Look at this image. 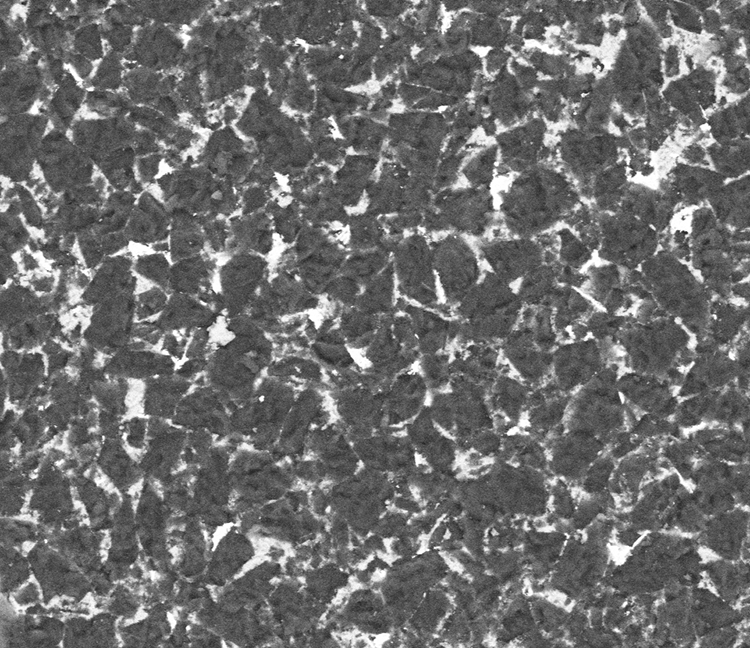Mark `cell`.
Returning a JSON list of instances; mask_svg holds the SVG:
<instances>
[{"mask_svg":"<svg viewBox=\"0 0 750 648\" xmlns=\"http://www.w3.org/2000/svg\"><path fill=\"white\" fill-rule=\"evenodd\" d=\"M524 304L510 284L491 271L454 307L460 322L456 339L461 346L470 343H500L516 328Z\"/></svg>","mask_w":750,"mask_h":648,"instance_id":"6da1fadb","label":"cell"},{"mask_svg":"<svg viewBox=\"0 0 750 648\" xmlns=\"http://www.w3.org/2000/svg\"><path fill=\"white\" fill-rule=\"evenodd\" d=\"M646 289L663 312L679 319L690 331H707L710 299L706 288L674 255L664 251L641 264Z\"/></svg>","mask_w":750,"mask_h":648,"instance_id":"7a4b0ae2","label":"cell"},{"mask_svg":"<svg viewBox=\"0 0 750 648\" xmlns=\"http://www.w3.org/2000/svg\"><path fill=\"white\" fill-rule=\"evenodd\" d=\"M571 198L566 181L551 171H533L511 186L501 209L507 228L517 237L531 238L549 228Z\"/></svg>","mask_w":750,"mask_h":648,"instance_id":"3957f363","label":"cell"},{"mask_svg":"<svg viewBox=\"0 0 750 648\" xmlns=\"http://www.w3.org/2000/svg\"><path fill=\"white\" fill-rule=\"evenodd\" d=\"M617 337L633 372L657 378L674 369L690 339L683 326L668 316L623 326Z\"/></svg>","mask_w":750,"mask_h":648,"instance_id":"277c9868","label":"cell"},{"mask_svg":"<svg viewBox=\"0 0 750 648\" xmlns=\"http://www.w3.org/2000/svg\"><path fill=\"white\" fill-rule=\"evenodd\" d=\"M488 393L479 385L451 377L448 390L433 393L429 412L439 428L459 439H472L476 434L493 428Z\"/></svg>","mask_w":750,"mask_h":648,"instance_id":"5b68a950","label":"cell"},{"mask_svg":"<svg viewBox=\"0 0 750 648\" xmlns=\"http://www.w3.org/2000/svg\"><path fill=\"white\" fill-rule=\"evenodd\" d=\"M391 262L399 293L409 302L436 310L440 304L431 243L419 233L409 235L395 243Z\"/></svg>","mask_w":750,"mask_h":648,"instance_id":"8992f818","label":"cell"},{"mask_svg":"<svg viewBox=\"0 0 750 648\" xmlns=\"http://www.w3.org/2000/svg\"><path fill=\"white\" fill-rule=\"evenodd\" d=\"M431 250L446 305L454 308L482 277L478 256L467 240L455 233L432 242Z\"/></svg>","mask_w":750,"mask_h":648,"instance_id":"52a82bcc","label":"cell"},{"mask_svg":"<svg viewBox=\"0 0 750 648\" xmlns=\"http://www.w3.org/2000/svg\"><path fill=\"white\" fill-rule=\"evenodd\" d=\"M436 216L441 230L459 235L480 237L493 219V200L487 187L445 190L435 199Z\"/></svg>","mask_w":750,"mask_h":648,"instance_id":"ba28073f","label":"cell"},{"mask_svg":"<svg viewBox=\"0 0 750 648\" xmlns=\"http://www.w3.org/2000/svg\"><path fill=\"white\" fill-rule=\"evenodd\" d=\"M657 245L656 233L648 227L606 224L597 250L609 263L633 270L655 254Z\"/></svg>","mask_w":750,"mask_h":648,"instance_id":"9c48e42d","label":"cell"},{"mask_svg":"<svg viewBox=\"0 0 750 648\" xmlns=\"http://www.w3.org/2000/svg\"><path fill=\"white\" fill-rule=\"evenodd\" d=\"M479 252L491 272L508 284L522 279L544 263L541 244L531 238L517 237L486 242L479 246Z\"/></svg>","mask_w":750,"mask_h":648,"instance_id":"30bf717a","label":"cell"},{"mask_svg":"<svg viewBox=\"0 0 750 648\" xmlns=\"http://www.w3.org/2000/svg\"><path fill=\"white\" fill-rule=\"evenodd\" d=\"M603 368L600 347L594 339L557 346L552 352V382L570 394L589 382Z\"/></svg>","mask_w":750,"mask_h":648,"instance_id":"8fae6325","label":"cell"},{"mask_svg":"<svg viewBox=\"0 0 750 648\" xmlns=\"http://www.w3.org/2000/svg\"><path fill=\"white\" fill-rule=\"evenodd\" d=\"M499 348L509 366L528 386H540L551 375L552 352L541 350L524 326L517 324Z\"/></svg>","mask_w":750,"mask_h":648,"instance_id":"7c38bea8","label":"cell"},{"mask_svg":"<svg viewBox=\"0 0 750 648\" xmlns=\"http://www.w3.org/2000/svg\"><path fill=\"white\" fill-rule=\"evenodd\" d=\"M401 311L411 319L420 355L445 351L458 337L460 322L456 317L448 318L436 310L405 300Z\"/></svg>","mask_w":750,"mask_h":648,"instance_id":"4fadbf2b","label":"cell"},{"mask_svg":"<svg viewBox=\"0 0 750 648\" xmlns=\"http://www.w3.org/2000/svg\"><path fill=\"white\" fill-rule=\"evenodd\" d=\"M383 393L384 417L393 424L413 420L426 406L429 389L420 374H399Z\"/></svg>","mask_w":750,"mask_h":648,"instance_id":"5bb4252c","label":"cell"},{"mask_svg":"<svg viewBox=\"0 0 750 648\" xmlns=\"http://www.w3.org/2000/svg\"><path fill=\"white\" fill-rule=\"evenodd\" d=\"M451 377H459L490 391L500 369V348L494 344L470 343L454 354Z\"/></svg>","mask_w":750,"mask_h":648,"instance_id":"9a60e30c","label":"cell"},{"mask_svg":"<svg viewBox=\"0 0 750 648\" xmlns=\"http://www.w3.org/2000/svg\"><path fill=\"white\" fill-rule=\"evenodd\" d=\"M410 442L435 470L448 471L455 460V445L434 422L428 405L408 426Z\"/></svg>","mask_w":750,"mask_h":648,"instance_id":"2e32d148","label":"cell"},{"mask_svg":"<svg viewBox=\"0 0 750 648\" xmlns=\"http://www.w3.org/2000/svg\"><path fill=\"white\" fill-rule=\"evenodd\" d=\"M737 373L736 362L723 352H702L686 374L679 395L691 397L724 388L736 378Z\"/></svg>","mask_w":750,"mask_h":648,"instance_id":"e0dca14e","label":"cell"},{"mask_svg":"<svg viewBox=\"0 0 750 648\" xmlns=\"http://www.w3.org/2000/svg\"><path fill=\"white\" fill-rule=\"evenodd\" d=\"M617 387L630 404L642 410L665 412L678 404L670 388L651 375L628 373L617 379Z\"/></svg>","mask_w":750,"mask_h":648,"instance_id":"ac0fdd59","label":"cell"},{"mask_svg":"<svg viewBox=\"0 0 750 648\" xmlns=\"http://www.w3.org/2000/svg\"><path fill=\"white\" fill-rule=\"evenodd\" d=\"M264 262L259 256L242 254L222 268V285L230 304L243 305L249 300L264 276Z\"/></svg>","mask_w":750,"mask_h":648,"instance_id":"d6986e66","label":"cell"},{"mask_svg":"<svg viewBox=\"0 0 750 648\" xmlns=\"http://www.w3.org/2000/svg\"><path fill=\"white\" fill-rule=\"evenodd\" d=\"M530 392L522 380L501 371L487 397L493 419L517 421L525 411Z\"/></svg>","mask_w":750,"mask_h":648,"instance_id":"ffe728a7","label":"cell"},{"mask_svg":"<svg viewBox=\"0 0 750 648\" xmlns=\"http://www.w3.org/2000/svg\"><path fill=\"white\" fill-rule=\"evenodd\" d=\"M586 283L590 295L600 302L609 313L626 309L630 299L622 285V273L617 265L608 264L590 269Z\"/></svg>","mask_w":750,"mask_h":648,"instance_id":"44dd1931","label":"cell"},{"mask_svg":"<svg viewBox=\"0 0 750 648\" xmlns=\"http://www.w3.org/2000/svg\"><path fill=\"white\" fill-rule=\"evenodd\" d=\"M396 280L392 262L369 281L358 295L355 308L377 316L391 313L395 302Z\"/></svg>","mask_w":750,"mask_h":648,"instance_id":"7402d4cb","label":"cell"},{"mask_svg":"<svg viewBox=\"0 0 750 648\" xmlns=\"http://www.w3.org/2000/svg\"><path fill=\"white\" fill-rule=\"evenodd\" d=\"M543 305L552 309L557 334L578 323L592 309L591 303L574 287L561 284L554 289Z\"/></svg>","mask_w":750,"mask_h":648,"instance_id":"603a6c76","label":"cell"},{"mask_svg":"<svg viewBox=\"0 0 750 648\" xmlns=\"http://www.w3.org/2000/svg\"><path fill=\"white\" fill-rule=\"evenodd\" d=\"M394 245L386 244L374 250L354 252L343 264L344 276L365 286L391 262Z\"/></svg>","mask_w":750,"mask_h":648,"instance_id":"cb8c5ba5","label":"cell"},{"mask_svg":"<svg viewBox=\"0 0 750 648\" xmlns=\"http://www.w3.org/2000/svg\"><path fill=\"white\" fill-rule=\"evenodd\" d=\"M558 285L557 263H543L521 279L517 294L524 306L543 305Z\"/></svg>","mask_w":750,"mask_h":648,"instance_id":"d4e9b609","label":"cell"},{"mask_svg":"<svg viewBox=\"0 0 750 648\" xmlns=\"http://www.w3.org/2000/svg\"><path fill=\"white\" fill-rule=\"evenodd\" d=\"M518 324L530 332L535 344L543 351L553 352L558 334L553 323L552 309L547 305L524 306Z\"/></svg>","mask_w":750,"mask_h":648,"instance_id":"484cf974","label":"cell"},{"mask_svg":"<svg viewBox=\"0 0 750 648\" xmlns=\"http://www.w3.org/2000/svg\"><path fill=\"white\" fill-rule=\"evenodd\" d=\"M383 316L351 309L344 317L343 331L348 342L356 348L368 347L372 342Z\"/></svg>","mask_w":750,"mask_h":648,"instance_id":"4316f807","label":"cell"},{"mask_svg":"<svg viewBox=\"0 0 750 648\" xmlns=\"http://www.w3.org/2000/svg\"><path fill=\"white\" fill-rule=\"evenodd\" d=\"M451 354L446 351L420 355L418 360L422 375L429 392L445 391L451 381Z\"/></svg>","mask_w":750,"mask_h":648,"instance_id":"83f0119b","label":"cell"},{"mask_svg":"<svg viewBox=\"0 0 750 648\" xmlns=\"http://www.w3.org/2000/svg\"><path fill=\"white\" fill-rule=\"evenodd\" d=\"M719 343H728L744 325V310L732 304H719L710 307L708 326Z\"/></svg>","mask_w":750,"mask_h":648,"instance_id":"f1b7e54d","label":"cell"},{"mask_svg":"<svg viewBox=\"0 0 750 648\" xmlns=\"http://www.w3.org/2000/svg\"><path fill=\"white\" fill-rule=\"evenodd\" d=\"M382 228L372 219L356 221L352 227L350 247L354 252L369 251L386 244Z\"/></svg>","mask_w":750,"mask_h":648,"instance_id":"f546056e","label":"cell"},{"mask_svg":"<svg viewBox=\"0 0 750 648\" xmlns=\"http://www.w3.org/2000/svg\"><path fill=\"white\" fill-rule=\"evenodd\" d=\"M558 236L560 239L558 258L561 264L578 270L591 259L592 250L569 230H561Z\"/></svg>","mask_w":750,"mask_h":648,"instance_id":"4dcf8cb0","label":"cell"},{"mask_svg":"<svg viewBox=\"0 0 750 648\" xmlns=\"http://www.w3.org/2000/svg\"><path fill=\"white\" fill-rule=\"evenodd\" d=\"M496 149L489 148L475 156L463 169L473 187H487L493 178Z\"/></svg>","mask_w":750,"mask_h":648,"instance_id":"1f68e13d","label":"cell"},{"mask_svg":"<svg viewBox=\"0 0 750 648\" xmlns=\"http://www.w3.org/2000/svg\"><path fill=\"white\" fill-rule=\"evenodd\" d=\"M135 268L141 275L160 284L169 281V263L160 252L142 256L137 260Z\"/></svg>","mask_w":750,"mask_h":648,"instance_id":"d6a6232c","label":"cell"},{"mask_svg":"<svg viewBox=\"0 0 750 648\" xmlns=\"http://www.w3.org/2000/svg\"><path fill=\"white\" fill-rule=\"evenodd\" d=\"M624 326V317L612 315V313H596L589 319L588 329L597 338L610 337L619 332Z\"/></svg>","mask_w":750,"mask_h":648,"instance_id":"836d02e7","label":"cell"}]
</instances>
